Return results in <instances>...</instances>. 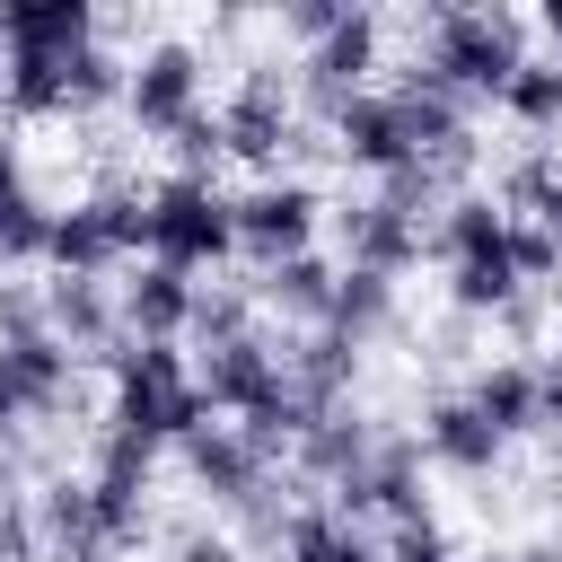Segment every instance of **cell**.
<instances>
[{"instance_id":"1","label":"cell","mask_w":562,"mask_h":562,"mask_svg":"<svg viewBox=\"0 0 562 562\" xmlns=\"http://www.w3.org/2000/svg\"><path fill=\"white\" fill-rule=\"evenodd\" d=\"M202 422H220V413H211L184 342H123L105 360V430H132L149 448H184Z\"/></svg>"},{"instance_id":"2","label":"cell","mask_w":562,"mask_h":562,"mask_svg":"<svg viewBox=\"0 0 562 562\" xmlns=\"http://www.w3.org/2000/svg\"><path fill=\"white\" fill-rule=\"evenodd\" d=\"M413 61L448 88V97H465V105H501V88H509V70L527 61V18L518 9H474V0H439V9H422V26H413Z\"/></svg>"},{"instance_id":"3","label":"cell","mask_w":562,"mask_h":562,"mask_svg":"<svg viewBox=\"0 0 562 562\" xmlns=\"http://www.w3.org/2000/svg\"><path fill=\"white\" fill-rule=\"evenodd\" d=\"M237 193H220L211 176H158L149 193H140V220H149V263H167V272H220L228 255H237Z\"/></svg>"},{"instance_id":"4","label":"cell","mask_w":562,"mask_h":562,"mask_svg":"<svg viewBox=\"0 0 562 562\" xmlns=\"http://www.w3.org/2000/svg\"><path fill=\"white\" fill-rule=\"evenodd\" d=\"M132 255H149L140 193H123V184H97V193H79L70 211H53V237H44V263H53V281H105V272H123Z\"/></svg>"},{"instance_id":"5","label":"cell","mask_w":562,"mask_h":562,"mask_svg":"<svg viewBox=\"0 0 562 562\" xmlns=\"http://www.w3.org/2000/svg\"><path fill=\"white\" fill-rule=\"evenodd\" d=\"M378 70H386V18H378V9H342V26H334V35H316V44L299 53L290 97H299V114L334 123L360 88H378Z\"/></svg>"},{"instance_id":"6","label":"cell","mask_w":562,"mask_h":562,"mask_svg":"<svg viewBox=\"0 0 562 562\" xmlns=\"http://www.w3.org/2000/svg\"><path fill=\"white\" fill-rule=\"evenodd\" d=\"M123 114H132V132H149V140H176L193 114H211V105H202V44H193V35H149V44L123 61Z\"/></svg>"},{"instance_id":"7","label":"cell","mask_w":562,"mask_h":562,"mask_svg":"<svg viewBox=\"0 0 562 562\" xmlns=\"http://www.w3.org/2000/svg\"><path fill=\"white\" fill-rule=\"evenodd\" d=\"M211 114H220V158H246V167L281 176V149L299 140V97H290V70L281 61H246L237 88Z\"/></svg>"},{"instance_id":"8","label":"cell","mask_w":562,"mask_h":562,"mask_svg":"<svg viewBox=\"0 0 562 562\" xmlns=\"http://www.w3.org/2000/svg\"><path fill=\"white\" fill-rule=\"evenodd\" d=\"M237 255L255 263V272H272V263H290V255H316V228H325V193L307 184V176H263V184H246L237 193Z\"/></svg>"},{"instance_id":"9","label":"cell","mask_w":562,"mask_h":562,"mask_svg":"<svg viewBox=\"0 0 562 562\" xmlns=\"http://www.w3.org/2000/svg\"><path fill=\"white\" fill-rule=\"evenodd\" d=\"M342 518H360V527H404V518H430V492H422V448H413V430H386L378 422V439H369V457L325 492Z\"/></svg>"},{"instance_id":"10","label":"cell","mask_w":562,"mask_h":562,"mask_svg":"<svg viewBox=\"0 0 562 562\" xmlns=\"http://www.w3.org/2000/svg\"><path fill=\"white\" fill-rule=\"evenodd\" d=\"M413 448H422V465H439V474H465V483H483V474H501V457H509V439L457 395V386H439L430 404H422V430H413Z\"/></svg>"},{"instance_id":"11","label":"cell","mask_w":562,"mask_h":562,"mask_svg":"<svg viewBox=\"0 0 562 562\" xmlns=\"http://www.w3.org/2000/svg\"><path fill=\"white\" fill-rule=\"evenodd\" d=\"M176 457H184V474H193V492H202L211 509H246V501L272 483V465H281V457H263L237 422H202Z\"/></svg>"},{"instance_id":"12","label":"cell","mask_w":562,"mask_h":562,"mask_svg":"<svg viewBox=\"0 0 562 562\" xmlns=\"http://www.w3.org/2000/svg\"><path fill=\"white\" fill-rule=\"evenodd\" d=\"M334 220V263H351V272H378V281H404L413 263H422V237L430 228H413V220H395L378 193H360V202H342V211H325Z\"/></svg>"},{"instance_id":"13","label":"cell","mask_w":562,"mask_h":562,"mask_svg":"<svg viewBox=\"0 0 562 562\" xmlns=\"http://www.w3.org/2000/svg\"><path fill=\"white\" fill-rule=\"evenodd\" d=\"M325 149H334L342 167H360V176H395V167H413V140H404V114H395L386 88H360V97L325 123Z\"/></svg>"},{"instance_id":"14","label":"cell","mask_w":562,"mask_h":562,"mask_svg":"<svg viewBox=\"0 0 562 562\" xmlns=\"http://www.w3.org/2000/svg\"><path fill=\"white\" fill-rule=\"evenodd\" d=\"M193 290H202V281H184V272H167V263H132V272L114 281L123 342H184V334H193Z\"/></svg>"},{"instance_id":"15","label":"cell","mask_w":562,"mask_h":562,"mask_svg":"<svg viewBox=\"0 0 562 562\" xmlns=\"http://www.w3.org/2000/svg\"><path fill=\"white\" fill-rule=\"evenodd\" d=\"M281 378H290V395H299V413L307 422H325V413H342L351 404V386H360V351L342 342V334H281Z\"/></svg>"},{"instance_id":"16","label":"cell","mask_w":562,"mask_h":562,"mask_svg":"<svg viewBox=\"0 0 562 562\" xmlns=\"http://www.w3.org/2000/svg\"><path fill=\"white\" fill-rule=\"evenodd\" d=\"M44 334H53L70 360H114V351H123L114 281H44Z\"/></svg>"},{"instance_id":"17","label":"cell","mask_w":562,"mask_h":562,"mask_svg":"<svg viewBox=\"0 0 562 562\" xmlns=\"http://www.w3.org/2000/svg\"><path fill=\"white\" fill-rule=\"evenodd\" d=\"M70 386H79V360H70L53 334L0 342V395H9V413H18V422H44V413H61V404H70Z\"/></svg>"},{"instance_id":"18","label":"cell","mask_w":562,"mask_h":562,"mask_svg":"<svg viewBox=\"0 0 562 562\" xmlns=\"http://www.w3.org/2000/svg\"><path fill=\"white\" fill-rule=\"evenodd\" d=\"M97 44V9L88 0H0V61L9 53H44V61H70Z\"/></svg>"},{"instance_id":"19","label":"cell","mask_w":562,"mask_h":562,"mask_svg":"<svg viewBox=\"0 0 562 562\" xmlns=\"http://www.w3.org/2000/svg\"><path fill=\"white\" fill-rule=\"evenodd\" d=\"M44 237H53V211H44L35 176H26V149H18V132H0V272H18V263H44Z\"/></svg>"},{"instance_id":"20","label":"cell","mask_w":562,"mask_h":562,"mask_svg":"<svg viewBox=\"0 0 562 562\" xmlns=\"http://www.w3.org/2000/svg\"><path fill=\"white\" fill-rule=\"evenodd\" d=\"M334 281H342V263H334V255H290V263L255 272L246 290H255V307H263V316H281L290 334H316V325H325Z\"/></svg>"},{"instance_id":"21","label":"cell","mask_w":562,"mask_h":562,"mask_svg":"<svg viewBox=\"0 0 562 562\" xmlns=\"http://www.w3.org/2000/svg\"><path fill=\"white\" fill-rule=\"evenodd\" d=\"M35 509V536H44V562H79V553H105L97 544V501H88V474H53L26 492Z\"/></svg>"},{"instance_id":"22","label":"cell","mask_w":562,"mask_h":562,"mask_svg":"<svg viewBox=\"0 0 562 562\" xmlns=\"http://www.w3.org/2000/svg\"><path fill=\"white\" fill-rule=\"evenodd\" d=\"M281 562H386V553H378V527L342 518L334 501H299L290 536H281Z\"/></svg>"},{"instance_id":"23","label":"cell","mask_w":562,"mask_h":562,"mask_svg":"<svg viewBox=\"0 0 562 562\" xmlns=\"http://www.w3.org/2000/svg\"><path fill=\"white\" fill-rule=\"evenodd\" d=\"M369 439H378V422H360L351 404L342 413H325V422H307L299 439H290V465H299V483H316V492H334L360 457H369Z\"/></svg>"},{"instance_id":"24","label":"cell","mask_w":562,"mask_h":562,"mask_svg":"<svg viewBox=\"0 0 562 562\" xmlns=\"http://www.w3.org/2000/svg\"><path fill=\"white\" fill-rule=\"evenodd\" d=\"M457 395H465L501 439H527V430H536V360H483Z\"/></svg>"},{"instance_id":"25","label":"cell","mask_w":562,"mask_h":562,"mask_svg":"<svg viewBox=\"0 0 562 562\" xmlns=\"http://www.w3.org/2000/svg\"><path fill=\"white\" fill-rule=\"evenodd\" d=\"M386 325H395V281H378V272H351V263H342V281H334V299H325V334H342L351 351H369Z\"/></svg>"},{"instance_id":"26","label":"cell","mask_w":562,"mask_h":562,"mask_svg":"<svg viewBox=\"0 0 562 562\" xmlns=\"http://www.w3.org/2000/svg\"><path fill=\"white\" fill-rule=\"evenodd\" d=\"M246 334H263V307H255V290L246 281H202L193 290V351H228V342H246Z\"/></svg>"},{"instance_id":"27","label":"cell","mask_w":562,"mask_h":562,"mask_svg":"<svg viewBox=\"0 0 562 562\" xmlns=\"http://www.w3.org/2000/svg\"><path fill=\"white\" fill-rule=\"evenodd\" d=\"M430 246H439L448 263H465V255H501V246H509V211H501L492 193H457V202L439 211Z\"/></svg>"},{"instance_id":"28","label":"cell","mask_w":562,"mask_h":562,"mask_svg":"<svg viewBox=\"0 0 562 562\" xmlns=\"http://www.w3.org/2000/svg\"><path fill=\"white\" fill-rule=\"evenodd\" d=\"M501 114L518 132H562V61L553 53H527L509 70V88H501Z\"/></svg>"},{"instance_id":"29","label":"cell","mask_w":562,"mask_h":562,"mask_svg":"<svg viewBox=\"0 0 562 562\" xmlns=\"http://www.w3.org/2000/svg\"><path fill=\"white\" fill-rule=\"evenodd\" d=\"M61 79H70V61L9 53V61H0V105H9L18 123H44V114H61Z\"/></svg>"},{"instance_id":"30","label":"cell","mask_w":562,"mask_h":562,"mask_svg":"<svg viewBox=\"0 0 562 562\" xmlns=\"http://www.w3.org/2000/svg\"><path fill=\"white\" fill-rule=\"evenodd\" d=\"M457 184H465V176H448V167H430V158H413V167H395V176H378V202H386L395 220H413V228H422V220H439V211L457 202Z\"/></svg>"},{"instance_id":"31","label":"cell","mask_w":562,"mask_h":562,"mask_svg":"<svg viewBox=\"0 0 562 562\" xmlns=\"http://www.w3.org/2000/svg\"><path fill=\"white\" fill-rule=\"evenodd\" d=\"M123 97V53L97 35L88 53H70V79H61V114H88V105H114Z\"/></svg>"},{"instance_id":"32","label":"cell","mask_w":562,"mask_h":562,"mask_svg":"<svg viewBox=\"0 0 562 562\" xmlns=\"http://www.w3.org/2000/svg\"><path fill=\"white\" fill-rule=\"evenodd\" d=\"M149 474H158V448H149V439H132V430H97V465H88L97 492H149Z\"/></svg>"},{"instance_id":"33","label":"cell","mask_w":562,"mask_h":562,"mask_svg":"<svg viewBox=\"0 0 562 562\" xmlns=\"http://www.w3.org/2000/svg\"><path fill=\"white\" fill-rule=\"evenodd\" d=\"M290 509H299V501H290L281 483H263L246 509H228V518H237V553H246V544H255V553H281V536H290Z\"/></svg>"},{"instance_id":"34","label":"cell","mask_w":562,"mask_h":562,"mask_svg":"<svg viewBox=\"0 0 562 562\" xmlns=\"http://www.w3.org/2000/svg\"><path fill=\"white\" fill-rule=\"evenodd\" d=\"M378 553H386V562H457V536H448L439 518H404V527L378 536Z\"/></svg>"},{"instance_id":"35","label":"cell","mask_w":562,"mask_h":562,"mask_svg":"<svg viewBox=\"0 0 562 562\" xmlns=\"http://www.w3.org/2000/svg\"><path fill=\"white\" fill-rule=\"evenodd\" d=\"M342 9H351V0H281V18H272V26L307 53L316 35H334V26H342Z\"/></svg>"},{"instance_id":"36","label":"cell","mask_w":562,"mask_h":562,"mask_svg":"<svg viewBox=\"0 0 562 562\" xmlns=\"http://www.w3.org/2000/svg\"><path fill=\"white\" fill-rule=\"evenodd\" d=\"M0 562H44V536H35L26 492H9V501H0Z\"/></svg>"},{"instance_id":"37","label":"cell","mask_w":562,"mask_h":562,"mask_svg":"<svg viewBox=\"0 0 562 562\" xmlns=\"http://www.w3.org/2000/svg\"><path fill=\"white\" fill-rule=\"evenodd\" d=\"M26 334H44V290L0 281V342H26Z\"/></svg>"},{"instance_id":"38","label":"cell","mask_w":562,"mask_h":562,"mask_svg":"<svg viewBox=\"0 0 562 562\" xmlns=\"http://www.w3.org/2000/svg\"><path fill=\"white\" fill-rule=\"evenodd\" d=\"M167 562H237V536L193 518V527H176V536H167Z\"/></svg>"},{"instance_id":"39","label":"cell","mask_w":562,"mask_h":562,"mask_svg":"<svg viewBox=\"0 0 562 562\" xmlns=\"http://www.w3.org/2000/svg\"><path fill=\"white\" fill-rule=\"evenodd\" d=\"M536 430L553 439V457H562V351L553 360H536Z\"/></svg>"},{"instance_id":"40","label":"cell","mask_w":562,"mask_h":562,"mask_svg":"<svg viewBox=\"0 0 562 562\" xmlns=\"http://www.w3.org/2000/svg\"><path fill=\"white\" fill-rule=\"evenodd\" d=\"M536 26H544V44H553V61H562V0H544V9H536Z\"/></svg>"},{"instance_id":"41","label":"cell","mask_w":562,"mask_h":562,"mask_svg":"<svg viewBox=\"0 0 562 562\" xmlns=\"http://www.w3.org/2000/svg\"><path fill=\"white\" fill-rule=\"evenodd\" d=\"M18 430H26V422H18V413H9V395H0V439H18Z\"/></svg>"},{"instance_id":"42","label":"cell","mask_w":562,"mask_h":562,"mask_svg":"<svg viewBox=\"0 0 562 562\" xmlns=\"http://www.w3.org/2000/svg\"><path fill=\"white\" fill-rule=\"evenodd\" d=\"M483 562H536V553H483Z\"/></svg>"},{"instance_id":"43","label":"cell","mask_w":562,"mask_h":562,"mask_svg":"<svg viewBox=\"0 0 562 562\" xmlns=\"http://www.w3.org/2000/svg\"><path fill=\"white\" fill-rule=\"evenodd\" d=\"M536 562H562V553H536Z\"/></svg>"},{"instance_id":"44","label":"cell","mask_w":562,"mask_h":562,"mask_svg":"<svg viewBox=\"0 0 562 562\" xmlns=\"http://www.w3.org/2000/svg\"><path fill=\"white\" fill-rule=\"evenodd\" d=\"M79 562H105V553H79Z\"/></svg>"}]
</instances>
